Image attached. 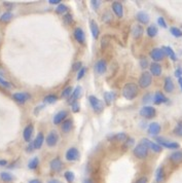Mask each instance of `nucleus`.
<instances>
[{"label": "nucleus", "instance_id": "c03bdc74", "mask_svg": "<svg viewBox=\"0 0 182 183\" xmlns=\"http://www.w3.org/2000/svg\"><path fill=\"white\" fill-rule=\"evenodd\" d=\"M71 108L73 112H78L80 110V104L78 103V101H75L71 104Z\"/></svg>", "mask_w": 182, "mask_h": 183}, {"label": "nucleus", "instance_id": "c85d7f7f", "mask_svg": "<svg viewBox=\"0 0 182 183\" xmlns=\"http://www.w3.org/2000/svg\"><path fill=\"white\" fill-rule=\"evenodd\" d=\"M162 49L164 51L165 55H168V56L170 57V58L172 59L173 61H176V60H177L176 54H175V52H174L173 49H172V48H170V46H164Z\"/></svg>", "mask_w": 182, "mask_h": 183}, {"label": "nucleus", "instance_id": "f8f14e48", "mask_svg": "<svg viewBox=\"0 0 182 183\" xmlns=\"http://www.w3.org/2000/svg\"><path fill=\"white\" fill-rule=\"evenodd\" d=\"M95 70L98 74H101V75L104 74V73L106 72V70H107V64H106L105 60H100V61L96 63Z\"/></svg>", "mask_w": 182, "mask_h": 183}, {"label": "nucleus", "instance_id": "39448f33", "mask_svg": "<svg viewBox=\"0 0 182 183\" xmlns=\"http://www.w3.org/2000/svg\"><path fill=\"white\" fill-rule=\"evenodd\" d=\"M133 152H134V155L136 156V158H140V159H143L148 155V148L145 145H143L140 143V144H138L136 147H135Z\"/></svg>", "mask_w": 182, "mask_h": 183}, {"label": "nucleus", "instance_id": "6e6d98bb", "mask_svg": "<svg viewBox=\"0 0 182 183\" xmlns=\"http://www.w3.org/2000/svg\"><path fill=\"white\" fill-rule=\"evenodd\" d=\"M49 4H60L61 3V1L60 0H49Z\"/></svg>", "mask_w": 182, "mask_h": 183}, {"label": "nucleus", "instance_id": "5701e85b", "mask_svg": "<svg viewBox=\"0 0 182 183\" xmlns=\"http://www.w3.org/2000/svg\"><path fill=\"white\" fill-rule=\"evenodd\" d=\"M153 101H154L155 104H157V105H160V104L162 103H165V102L168 101V99L166 98L165 95L162 93V92H157L155 93L154 97H153Z\"/></svg>", "mask_w": 182, "mask_h": 183}, {"label": "nucleus", "instance_id": "de8ad7c7", "mask_svg": "<svg viewBox=\"0 0 182 183\" xmlns=\"http://www.w3.org/2000/svg\"><path fill=\"white\" fill-rule=\"evenodd\" d=\"M140 66H141L142 69H145L147 66H148V61L145 58H143L140 60Z\"/></svg>", "mask_w": 182, "mask_h": 183}, {"label": "nucleus", "instance_id": "e433bc0d", "mask_svg": "<svg viewBox=\"0 0 182 183\" xmlns=\"http://www.w3.org/2000/svg\"><path fill=\"white\" fill-rule=\"evenodd\" d=\"M114 99V93L112 92H106L105 94H104V100H105L106 104H111V102L113 101Z\"/></svg>", "mask_w": 182, "mask_h": 183}, {"label": "nucleus", "instance_id": "9b49d317", "mask_svg": "<svg viewBox=\"0 0 182 183\" xmlns=\"http://www.w3.org/2000/svg\"><path fill=\"white\" fill-rule=\"evenodd\" d=\"M12 98H14L15 101H17L18 103H25L27 100L30 99V95L28 93H15L12 95Z\"/></svg>", "mask_w": 182, "mask_h": 183}, {"label": "nucleus", "instance_id": "09e8293b", "mask_svg": "<svg viewBox=\"0 0 182 183\" xmlns=\"http://www.w3.org/2000/svg\"><path fill=\"white\" fill-rule=\"evenodd\" d=\"M64 21H65L66 23H68V24L72 23V15H70V14H67V15L64 17Z\"/></svg>", "mask_w": 182, "mask_h": 183}, {"label": "nucleus", "instance_id": "4d7b16f0", "mask_svg": "<svg viewBox=\"0 0 182 183\" xmlns=\"http://www.w3.org/2000/svg\"><path fill=\"white\" fill-rule=\"evenodd\" d=\"M48 183H63V182H61L60 180H57V179H51Z\"/></svg>", "mask_w": 182, "mask_h": 183}, {"label": "nucleus", "instance_id": "f257e3e1", "mask_svg": "<svg viewBox=\"0 0 182 183\" xmlns=\"http://www.w3.org/2000/svg\"><path fill=\"white\" fill-rule=\"evenodd\" d=\"M138 93H139V90H138L137 85L133 82L127 83L123 88V96L127 100H134L138 96Z\"/></svg>", "mask_w": 182, "mask_h": 183}, {"label": "nucleus", "instance_id": "680f3d73", "mask_svg": "<svg viewBox=\"0 0 182 183\" xmlns=\"http://www.w3.org/2000/svg\"><path fill=\"white\" fill-rule=\"evenodd\" d=\"M84 183H94V182H93L91 179L88 178V179H84Z\"/></svg>", "mask_w": 182, "mask_h": 183}, {"label": "nucleus", "instance_id": "6e6552de", "mask_svg": "<svg viewBox=\"0 0 182 183\" xmlns=\"http://www.w3.org/2000/svg\"><path fill=\"white\" fill-rule=\"evenodd\" d=\"M58 140H59V135L57 132H55V131H51V132L48 133V137H46V144L49 147H53L58 143Z\"/></svg>", "mask_w": 182, "mask_h": 183}, {"label": "nucleus", "instance_id": "4468645a", "mask_svg": "<svg viewBox=\"0 0 182 183\" xmlns=\"http://www.w3.org/2000/svg\"><path fill=\"white\" fill-rule=\"evenodd\" d=\"M49 168H51V171L54 172H59L61 171L62 168H63V164H62L61 159L60 158H54L53 161L49 163Z\"/></svg>", "mask_w": 182, "mask_h": 183}, {"label": "nucleus", "instance_id": "f03ea898", "mask_svg": "<svg viewBox=\"0 0 182 183\" xmlns=\"http://www.w3.org/2000/svg\"><path fill=\"white\" fill-rule=\"evenodd\" d=\"M89 102L92 106L93 110L96 112V113H101L104 109V105H103V102L98 99L96 96H90L89 97Z\"/></svg>", "mask_w": 182, "mask_h": 183}, {"label": "nucleus", "instance_id": "0eeeda50", "mask_svg": "<svg viewBox=\"0 0 182 183\" xmlns=\"http://www.w3.org/2000/svg\"><path fill=\"white\" fill-rule=\"evenodd\" d=\"M141 144L145 145L147 148H150V149H151L152 151H154V152H157V153L162 152V150H163L162 147H160V146L158 145L157 143L152 142V141H150V140H148V139H142Z\"/></svg>", "mask_w": 182, "mask_h": 183}, {"label": "nucleus", "instance_id": "72a5a7b5", "mask_svg": "<svg viewBox=\"0 0 182 183\" xmlns=\"http://www.w3.org/2000/svg\"><path fill=\"white\" fill-rule=\"evenodd\" d=\"M57 101H58V97L56 95H53V94L48 95L46 97H45V99H43V102H45V103H48V104H54V103H56Z\"/></svg>", "mask_w": 182, "mask_h": 183}, {"label": "nucleus", "instance_id": "a18cd8bd", "mask_svg": "<svg viewBox=\"0 0 182 183\" xmlns=\"http://www.w3.org/2000/svg\"><path fill=\"white\" fill-rule=\"evenodd\" d=\"M0 85H2V87H4V88H12V83L10 82H6L5 79H3L1 76H0Z\"/></svg>", "mask_w": 182, "mask_h": 183}, {"label": "nucleus", "instance_id": "7ed1b4c3", "mask_svg": "<svg viewBox=\"0 0 182 183\" xmlns=\"http://www.w3.org/2000/svg\"><path fill=\"white\" fill-rule=\"evenodd\" d=\"M155 140H157V143L160 146V147L164 146V147L168 148V149H177V148H179V146H180L177 142L169 141V140L165 139V138H163V137H157L155 138Z\"/></svg>", "mask_w": 182, "mask_h": 183}, {"label": "nucleus", "instance_id": "f3484780", "mask_svg": "<svg viewBox=\"0 0 182 183\" xmlns=\"http://www.w3.org/2000/svg\"><path fill=\"white\" fill-rule=\"evenodd\" d=\"M43 142H45V136H43L42 133H38L37 136H36L35 140H34V143H33V147L35 149H40L43 145Z\"/></svg>", "mask_w": 182, "mask_h": 183}, {"label": "nucleus", "instance_id": "2eb2a0df", "mask_svg": "<svg viewBox=\"0 0 182 183\" xmlns=\"http://www.w3.org/2000/svg\"><path fill=\"white\" fill-rule=\"evenodd\" d=\"M74 37L75 39L77 40V42L79 43H84L85 41V34L84 32V30L81 29V28H75L74 30Z\"/></svg>", "mask_w": 182, "mask_h": 183}, {"label": "nucleus", "instance_id": "20e7f679", "mask_svg": "<svg viewBox=\"0 0 182 183\" xmlns=\"http://www.w3.org/2000/svg\"><path fill=\"white\" fill-rule=\"evenodd\" d=\"M151 82H152L151 74L147 71H144L139 78V87L142 88H146L151 85Z\"/></svg>", "mask_w": 182, "mask_h": 183}, {"label": "nucleus", "instance_id": "603ef678", "mask_svg": "<svg viewBox=\"0 0 182 183\" xmlns=\"http://www.w3.org/2000/svg\"><path fill=\"white\" fill-rule=\"evenodd\" d=\"M135 183H147V178L146 177H141V178L138 179Z\"/></svg>", "mask_w": 182, "mask_h": 183}, {"label": "nucleus", "instance_id": "5fc2aeb1", "mask_svg": "<svg viewBox=\"0 0 182 183\" xmlns=\"http://www.w3.org/2000/svg\"><path fill=\"white\" fill-rule=\"evenodd\" d=\"M92 4H93V7H95V8H98L99 5H100V1H92Z\"/></svg>", "mask_w": 182, "mask_h": 183}, {"label": "nucleus", "instance_id": "052dcab7", "mask_svg": "<svg viewBox=\"0 0 182 183\" xmlns=\"http://www.w3.org/2000/svg\"><path fill=\"white\" fill-rule=\"evenodd\" d=\"M178 82H179V85H180V88L182 91V76L178 78Z\"/></svg>", "mask_w": 182, "mask_h": 183}, {"label": "nucleus", "instance_id": "8fccbe9b", "mask_svg": "<svg viewBox=\"0 0 182 183\" xmlns=\"http://www.w3.org/2000/svg\"><path fill=\"white\" fill-rule=\"evenodd\" d=\"M80 68H81V62H76L73 65V70H74V71H78Z\"/></svg>", "mask_w": 182, "mask_h": 183}, {"label": "nucleus", "instance_id": "864d4df0", "mask_svg": "<svg viewBox=\"0 0 182 183\" xmlns=\"http://www.w3.org/2000/svg\"><path fill=\"white\" fill-rule=\"evenodd\" d=\"M175 75H176V76H177L178 78L181 77V75H182V69H181V68H178V69L176 70V71H175Z\"/></svg>", "mask_w": 182, "mask_h": 183}, {"label": "nucleus", "instance_id": "58836bf2", "mask_svg": "<svg viewBox=\"0 0 182 183\" xmlns=\"http://www.w3.org/2000/svg\"><path fill=\"white\" fill-rule=\"evenodd\" d=\"M170 32L174 37H181L182 36V31L177 27H171Z\"/></svg>", "mask_w": 182, "mask_h": 183}, {"label": "nucleus", "instance_id": "bf43d9fd", "mask_svg": "<svg viewBox=\"0 0 182 183\" xmlns=\"http://www.w3.org/2000/svg\"><path fill=\"white\" fill-rule=\"evenodd\" d=\"M5 165H7V161H5V159H1V161H0V166H5Z\"/></svg>", "mask_w": 182, "mask_h": 183}, {"label": "nucleus", "instance_id": "13d9d810", "mask_svg": "<svg viewBox=\"0 0 182 183\" xmlns=\"http://www.w3.org/2000/svg\"><path fill=\"white\" fill-rule=\"evenodd\" d=\"M29 183H41V181L39 179H32V180H30Z\"/></svg>", "mask_w": 182, "mask_h": 183}, {"label": "nucleus", "instance_id": "a878e982", "mask_svg": "<svg viewBox=\"0 0 182 183\" xmlns=\"http://www.w3.org/2000/svg\"><path fill=\"white\" fill-rule=\"evenodd\" d=\"M171 161L174 164H179L182 161V151H175L170 155Z\"/></svg>", "mask_w": 182, "mask_h": 183}, {"label": "nucleus", "instance_id": "c756f323", "mask_svg": "<svg viewBox=\"0 0 182 183\" xmlns=\"http://www.w3.org/2000/svg\"><path fill=\"white\" fill-rule=\"evenodd\" d=\"M108 139L112 140V141H124V140L128 139V136L124 134V133H119V134L111 135L110 137H108Z\"/></svg>", "mask_w": 182, "mask_h": 183}, {"label": "nucleus", "instance_id": "ddd939ff", "mask_svg": "<svg viewBox=\"0 0 182 183\" xmlns=\"http://www.w3.org/2000/svg\"><path fill=\"white\" fill-rule=\"evenodd\" d=\"M112 10L113 12L115 14L116 17L118 18H123L124 15V7H123V4L118 1H115L112 3Z\"/></svg>", "mask_w": 182, "mask_h": 183}, {"label": "nucleus", "instance_id": "412c9836", "mask_svg": "<svg viewBox=\"0 0 182 183\" xmlns=\"http://www.w3.org/2000/svg\"><path fill=\"white\" fill-rule=\"evenodd\" d=\"M160 125L157 124V122H151L149 125H148V133H149L150 135H157L158 133L160 132Z\"/></svg>", "mask_w": 182, "mask_h": 183}, {"label": "nucleus", "instance_id": "dca6fc26", "mask_svg": "<svg viewBox=\"0 0 182 183\" xmlns=\"http://www.w3.org/2000/svg\"><path fill=\"white\" fill-rule=\"evenodd\" d=\"M66 117H67V111L61 110L54 116L53 121L55 125H59V124H61V122H63L65 119H66Z\"/></svg>", "mask_w": 182, "mask_h": 183}, {"label": "nucleus", "instance_id": "b1692460", "mask_svg": "<svg viewBox=\"0 0 182 183\" xmlns=\"http://www.w3.org/2000/svg\"><path fill=\"white\" fill-rule=\"evenodd\" d=\"M164 90L167 93H172L174 91V82L171 77H166L165 83H164Z\"/></svg>", "mask_w": 182, "mask_h": 183}, {"label": "nucleus", "instance_id": "2f4dec72", "mask_svg": "<svg viewBox=\"0 0 182 183\" xmlns=\"http://www.w3.org/2000/svg\"><path fill=\"white\" fill-rule=\"evenodd\" d=\"M0 178L4 182H12L14 180V176L8 172H1L0 173Z\"/></svg>", "mask_w": 182, "mask_h": 183}, {"label": "nucleus", "instance_id": "4c0bfd02", "mask_svg": "<svg viewBox=\"0 0 182 183\" xmlns=\"http://www.w3.org/2000/svg\"><path fill=\"white\" fill-rule=\"evenodd\" d=\"M12 19V12H4V14L1 15L0 21H1V22H4V23H7V22H9Z\"/></svg>", "mask_w": 182, "mask_h": 183}, {"label": "nucleus", "instance_id": "c9c22d12", "mask_svg": "<svg viewBox=\"0 0 182 183\" xmlns=\"http://www.w3.org/2000/svg\"><path fill=\"white\" fill-rule=\"evenodd\" d=\"M38 165H39V159H38V158H33L29 163H28V168L30 170H35L38 167Z\"/></svg>", "mask_w": 182, "mask_h": 183}, {"label": "nucleus", "instance_id": "bb28decb", "mask_svg": "<svg viewBox=\"0 0 182 183\" xmlns=\"http://www.w3.org/2000/svg\"><path fill=\"white\" fill-rule=\"evenodd\" d=\"M137 20L139 21L141 24H147L149 22V15L145 12H139L137 14Z\"/></svg>", "mask_w": 182, "mask_h": 183}, {"label": "nucleus", "instance_id": "9d476101", "mask_svg": "<svg viewBox=\"0 0 182 183\" xmlns=\"http://www.w3.org/2000/svg\"><path fill=\"white\" fill-rule=\"evenodd\" d=\"M78 158H79L78 149H76V148H74V147H71V148H69V149L67 150L66 159L68 161H75Z\"/></svg>", "mask_w": 182, "mask_h": 183}, {"label": "nucleus", "instance_id": "473e14b6", "mask_svg": "<svg viewBox=\"0 0 182 183\" xmlns=\"http://www.w3.org/2000/svg\"><path fill=\"white\" fill-rule=\"evenodd\" d=\"M146 32H147V35L149 36V37L152 38V37H154V36L157 35L158 30H157V28L155 27L154 25H151V26H149V27L147 28Z\"/></svg>", "mask_w": 182, "mask_h": 183}, {"label": "nucleus", "instance_id": "a211bd4d", "mask_svg": "<svg viewBox=\"0 0 182 183\" xmlns=\"http://www.w3.org/2000/svg\"><path fill=\"white\" fill-rule=\"evenodd\" d=\"M162 66L158 63H151L150 64V73L154 76H160L162 74Z\"/></svg>", "mask_w": 182, "mask_h": 183}, {"label": "nucleus", "instance_id": "423d86ee", "mask_svg": "<svg viewBox=\"0 0 182 183\" xmlns=\"http://www.w3.org/2000/svg\"><path fill=\"white\" fill-rule=\"evenodd\" d=\"M155 114H157V111L152 106H144L140 110V115L145 118H152L155 116Z\"/></svg>", "mask_w": 182, "mask_h": 183}, {"label": "nucleus", "instance_id": "79ce46f5", "mask_svg": "<svg viewBox=\"0 0 182 183\" xmlns=\"http://www.w3.org/2000/svg\"><path fill=\"white\" fill-rule=\"evenodd\" d=\"M174 134H176L177 136H182V121L178 122L177 125L174 129Z\"/></svg>", "mask_w": 182, "mask_h": 183}, {"label": "nucleus", "instance_id": "4be33fe9", "mask_svg": "<svg viewBox=\"0 0 182 183\" xmlns=\"http://www.w3.org/2000/svg\"><path fill=\"white\" fill-rule=\"evenodd\" d=\"M80 94H81V87H77L75 90L72 92V94H71V96H70V98L68 99V102L70 104H72L73 102H75V101H77V99L79 98L80 97Z\"/></svg>", "mask_w": 182, "mask_h": 183}, {"label": "nucleus", "instance_id": "ea45409f", "mask_svg": "<svg viewBox=\"0 0 182 183\" xmlns=\"http://www.w3.org/2000/svg\"><path fill=\"white\" fill-rule=\"evenodd\" d=\"M68 10H69V8L63 3H60L56 8V12H58V14H65V12H67Z\"/></svg>", "mask_w": 182, "mask_h": 183}, {"label": "nucleus", "instance_id": "37998d69", "mask_svg": "<svg viewBox=\"0 0 182 183\" xmlns=\"http://www.w3.org/2000/svg\"><path fill=\"white\" fill-rule=\"evenodd\" d=\"M85 72H87V68L85 67H81L80 69L77 71V80H80L82 77L85 75Z\"/></svg>", "mask_w": 182, "mask_h": 183}, {"label": "nucleus", "instance_id": "7c9ffc66", "mask_svg": "<svg viewBox=\"0 0 182 183\" xmlns=\"http://www.w3.org/2000/svg\"><path fill=\"white\" fill-rule=\"evenodd\" d=\"M133 35H134V37H136V38H139V37H141L142 36V34H143V27L141 25H135L134 27H133Z\"/></svg>", "mask_w": 182, "mask_h": 183}, {"label": "nucleus", "instance_id": "a19ab883", "mask_svg": "<svg viewBox=\"0 0 182 183\" xmlns=\"http://www.w3.org/2000/svg\"><path fill=\"white\" fill-rule=\"evenodd\" d=\"M72 92H73V91H72L71 87H67L66 88H64L63 92H62V97H63V98H70Z\"/></svg>", "mask_w": 182, "mask_h": 183}, {"label": "nucleus", "instance_id": "6ab92c4d", "mask_svg": "<svg viewBox=\"0 0 182 183\" xmlns=\"http://www.w3.org/2000/svg\"><path fill=\"white\" fill-rule=\"evenodd\" d=\"M90 28H91V32H92L93 37L97 39L99 37V35H100V30H99L98 24L94 20L90 21Z\"/></svg>", "mask_w": 182, "mask_h": 183}, {"label": "nucleus", "instance_id": "aec40b11", "mask_svg": "<svg viewBox=\"0 0 182 183\" xmlns=\"http://www.w3.org/2000/svg\"><path fill=\"white\" fill-rule=\"evenodd\" d=\"M33 135V125H28L27 127L25 128L24 132H23V137H24V140L26 142H29L32 138Z\"/></svg>", "mask_w": 182, "mask_h": 183}, {"label": "nucleus", "instance_id": "3c124183", "mask_svg": "<svg viewBox=\"0 0 182 183\" xmlns=\"http://www.w3.org/2000/svg\"><path fill=\"white\" fill-rule=\"evenodd\" d=\"M150 101H151V94H147V95L143 98V102L146 103V102H150Z\"/></svg>", "mask_w": 182, "mask_h": 183}, {"label": "nucleus", "instance_id": "49530a36", "mask_svg": "<svg viewBox=\"0 0 182 183\" xmlns=\"http://www.w3.org/2000/svg\"><path fill=\"white\" fill-rule=\"evenodd\" d=\"M157 24L160 25V27H162V28H167V23H166V21L163 17H160L157 19Z\"/></svg>", "mask_w": 182, "mask_h": 183}, {"label": "nucleus", "instance_id": "1a4fd4ad", "mask_svg": "<svg viewBox=\"0 0 182 183\" xmlns=\"http://www.w3.org/2000/svg\"><path fill=\"white\" fill-rule=\"evenodd\" d=\"M150 57H151V59L153 61L155 62H158V61H162L164 59V57H165V53H164V51L162 48H153L151 52H150Z\"/></svg>", "mask_w": 182, "mask_h": 183}, {"label": "nucleus", "instance_id": "393cba45", "mask_svg": "<svg viewBox=\"0 0 182 183\" xmlns=\"http://www.w3.org/2000/svg\"><path fill=\"white\" fill-rule=\"evenodd\" d=\"M73 128V121L72 119H65V121L62 122V131L64 133H68L71 131V129Z\"/></svg>", "mask_w": 182, "mask_h": 183}, {"label": "nucleus", "instance_id": "cd10ccee", "mask_svg": "<svg viewBox=\"0 0 182 183\" xmlns=\"http://www.w3.org/2000/svg\"><path fill=\"white\" fill-rule=\"evenodd\" d=\"M165 179V171H164V168L163 167H158L157 172H155V180L157 182L160 183L164 181Z\"/></svg>", "mask_w": 182, "mask_h": 183}, {"label": "nucleus", "instance_id": "f704fd0d", "mask_svg": "<svg viewBox=\"0 0 182 183\" xmlns=\"http://www.w3.org/2000/svg\"><path fill=\"white\" fill-rule=\"evenodd\" d=\"M64 177L68 183H72L75 180V175L72 171H66L64 173Z\"/></svg>", "mask_w": 182, "mask_h": 183}]
</instances>
